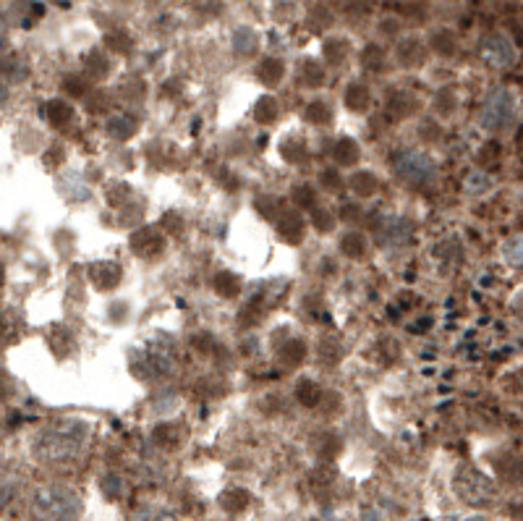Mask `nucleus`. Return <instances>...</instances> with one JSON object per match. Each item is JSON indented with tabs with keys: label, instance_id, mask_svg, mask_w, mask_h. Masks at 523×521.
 I'll list each match as a JSON object with an SVG mask.
<instances>
[{
	"label": "nucleus",
	"instance_id": "obj_36",
	"mask_svg": "<svg viewBox=\"0 0 523 521\" xmlns=\"http://www.w3.org/2000/svg\"><path fill=\"white\" fill-rule=\"evenodd\" d=\"M8 390H11V385L5 380V373H0V396H8Z\"/></svg>",
	"mask_w": 523,
	"mask_h": 521
},
{
	"label": "nucleus",
	"instance_id": "obj_29",
	"mask_svg": "<svg viewBox=\"0 0 523 521\" xmlns=\"http://www.w3.org/2000/svg\"><path fill=\"white\" fill-rule=\"evenodd\" d=\"M380 32L382 35H390V37H398L403 32V21L398 16H382Z\"/></svg>",
	"mask_w": 523,
	"mask_h": 521
},
{
	"label": "nucleus",
	"instance_id": "obj_22",
	"mask_svg": "<svg viewBox=\"0 0 523 521\" xmlns=\"http://www.w3.org/2000/svg\"><path fill=\"white\" fill-rule=\"evenodd\" d=\"M304 354H306L304 343H301V341H290V343H286V346L281 349V362L288 365V367H296V365L304 359Z\"/></svg>",
	"mask_w": 523,
	"mask_h": 521
},
{
	"label": "nucleus",
	"instance_id": "obj_39",
	"mask_svg": "<svg viewBox=\"0 0 523 521\" xmlns=\"http://www.w3.org/2000/svg\"><path fill=\"white\" fill-rule=\"evenodd\" d=\"M325 179H328V181H325V187H335V173H333V171H328V173H325Z\"/></svg>",
	"mask_w": 523,
	"mask_h": 521
},
{
	"label": "nucleus",
	"instance_id": "obj_4",
	"mask_svg": "<svg viewBox=\"0 0 523 521\" xmlns=\"http://www.w3.org/2000/svg\"><path fill=\"white\" fill-rule=\"evenodd\" d=\"M392 165H395V173L403 179V181H408V184H427L434 179V163H432V157L424 155V152H416V149H403V152H398L395 155V160H392Z\"/></svg>",
	"mask_w": 523,
	"mask_h": 521
},
{
	"label": "nucleus",
	"instance_id": "obj_26",
	"mask_svg": "<svg viewBox=\"0 0 523 521\" xmlns=\"http://www.w3.org/2000/svg\"><path fill=\"white\" fill-rule=\"evenodd\" d=\"M503 254H505V260H508L513 268H521L523 265V238H513V241H508V244H505V249H503Z\"/></svg>",
	"mask_w": 523,
	"mask_h": 521
},
{
	"label": "nucleus",
	"instance_id": "obj_20",
	"mask_svg": "<svg viewBox=\"0 0 523 521\" xmlns=\"http://www.w3.org/2000/svg\"><path fill=\"white\" fill-rule=\"evenodd\" d=\"M351 187H353V191H356L359 196H372V194L377 191V179H375L372 173L361 171V173H353Z\"/></svg>",
	"mask_w": 523,
	"mask_h": 521
},
{
	"label": "nucleus",
	"instance_id": "obj_38",
	"mask_svg": "<svg viewBox=\"0 0 523 521\" xmlns=\"http://www.w3.org/2000/svg\"><path fill=\"white\" fill-rule=\"evenodd\" d=\"M335 3H337L340 8H351V5H359L361 0H335Z\"/></svg>",
	"mask_w": 523,
	"mask_h": 521
},
{
	"label": "nucleus",
	"instance_id": "obj_3",
	"mask_svg": "<svg viewBox=\"0 0 523 521\" xmlns=\"http://www.w3.org/2000/svg\"><path fill=\"white\" fill-rule=\"evenodd\" d=\"M456 493L461 501H466L469 506H492L497 498V490L492 485V479H487L481 472L476 469H461L456 474Z\"/></svg>",
	"mask_w": 523,
	"mask_h": 521
},
{
	"label": "nucleus",
	"instance_id": "obj_21",
	"mask_svg": "<svg viewBox=\"0 0 523 521\" xmlns=\"http://www.w3.org/2000/svg\"><path fill=\"white\" fill-rule=\"evenodd\" d=\"M429 48L440 55H453L456 52V37L453 32H434L432 40H429Z\"/></svg>",
	"mask_w": 523,
	"mask_h": 521
},
{
	"label": "nucleus",
	"instance_id": "obj_25",
	"mask_svg": "<svg viewBox=\"0 0 523 521\" xmlns=\"http://www.w3.org/2000/svg\"><path fill=\"white\" fill-rule=\"evenodd\" d=\"M296 390H298L301 404H306V406H314V404L320 401V388H317L312 380H301V382L296 385Z\"/></svg>",
	"mask_w": 523,
	"mask_h": 521
},
{
	"label": "nucleus",
	"instance_id": "obj_8",
	"mask_svg": "<svg viewBox=\"0 0 523 521\" xmlns=\"http://www.w3.org/2000/svg\"><path fill=\"white\" fill-rule=\"evenodd\" d=\"M283 74H286V66H283L281 58H262L259 66H257V76H259V82L267 84V87L281 84V82H283Z\"/></svg>",
	"mask_w": 523,
	"mask_h": 521
},
{
	"label": "nucleus",
	"instance_id": "obj_28",
	"mask_svg": "<svg viewBox=\"0 0 523 521\" xmlns=\"http://www.w3.org/2000/svg\"><path fill=\"white\" fill-rule=\"evenodd\" d=\"M306 118H309L312 124H330V108H328L325 102H312V105L306 108Z\"/></svg>",
	"mask_w": 523,
	"mask_h": 521
},
{
	"label": "nucleus",
	"instance_id": "obj_40",
	"mask_svg": "<svg viewBox=\"0 0 523 521\" xmlns=\"http://www.w3.org/2000/svg\"><path fill=\"white\" fill-rule=\"evenodd\" d=\"M0 284H3V268H0Z\"/></svg>",
	"mask_w": 523,
	"mask_h": 521
},
{
	"label": "nucleus",
	"instance_id": "obj_19",
	"mask_svg": "<svg viewBox=\"0 0 523 521\" xmlns=\"http://www.w3.org/2000/svg\"><path fill=\"white\" fill-rule=\"evenodd\" d=\"M134 129H137V124H134L131 118H126V116H115V118H110V124H107V132H110L115 140H129V137L134 134Z\"/></svg>",
	"mask_w": 523,
	"mask_h": 521
},
{
	"label": "nucleus",
	"instance_id": "obj_16",
	"mask_svg": "<svg viewBox=\"0 0 523 521\" xmlns=\"http://www.w3.org/2000/svg\"><path fill=\"white\" fill-rule=\"evenodd\" d=\"M345 105L351 108V110H356V113H361V110H367V105H369V90L364 87V84H351L348 90H345Z\"/></svg>",
	"mask_w": 523,
	"mask_h": 521
},
{
	"label": "nucleus",
	"instance_id": "obj_6",
	"mask_svg": "<svg viewBox=\"0 0 523 521\" xmlns=\"http://www.w3.org/2000/svg\"><path fill=\"white\" fill-rule=\"evenodd\" d=\"M481 55H484V60H489L492 66H497V68H505V66H513L516 63V45L511 43V37L508 35H489L484 43H481Z\"/></svg>",
	"mask_w": 523,
	"mask_h": 521
},
{
	"label": "nucleus",
	"instance_id": "obj_7",
	"mask_svg": "<svg viewBox=\"0 0 523 521\" xmlns=\"http://www.w3.org/2000/svg\"><path fill=\"white\" fill-rule=\"evenodd\" d=\"M395 55H398V63L400 66H422L427 60V45L419 40V37H403L395 48Z\"/></svg>",
	"mask_w": 523,
	"mask_h": 521
},
{
	"label": "nucleus",
	"instance_id": "obj_13",
	"mask_svg": "<svg viewBox=\"0 0 523 521\" xmlns=\"http://www.w3.org/2000/svg\"><path fill=\"white\" fill-rule=\"evenodd\" d=\"M278 231H281V236L286 238V241H298L301 234H304V220L296 212H283L278 218Z\"/></svg>",
	"mask_w": 523,
	"mask_h": 521
},
{
	"label": "nucleus",
	"instance_id": "obj_1",
	"mask_svg": "<svg viewBox=\"0 0 523 521\" xmlns=\"http://www.w3.org/2000/svg\"><path fill=\"white\" fill-rule=\"evenodd\" d=\"M90 440V425L82 420H60L35 437V456L43 464H66L76 459Z\"/></svg>",
	"mask_w": 523,
	"mask_h": 521
},
{
	"label": "nucleus",
	"instance_id": "obj_18",
	"mask_svg": "<svg viewBox=\"0 0 523 521\" xmlns=\"http://www.w3.org/2000/svg\"><path fill=\"white\" fill-rule=\"evenodd\" d=\"M254 116L259 124H273L278 118V100L275 97H262L254 108Z\"/></svg>",
	"mask_w": 523,
	"mask_h": 521
},
{
	"label": "nucleus",
	"instance_id": "obj_33",
	"mask_svg": "<svg viewBox=\"0 0 523 521\" xmlns=\"http://www.w3.org/2000/svg\"><path fill=\"white\" fill-rule=\"evenodd\" d=\"M296 204H301V207H312L314 204V191L306 189V187H301V189H296Z\"/></svg>",
	"mask_w": 523,
	"mask_h": 521
},
{
	"label": "nucleus",
	"instance_id": "obj_9",
	"mask_svg": "<svg viewBox=\"0 0 523 521\" xmlns=\"http://www.w3.org/2000/svg\"><path fill=\"white\" fill-rule=\"evenodd\" d=\"M43 113L55 129H66L74 121V108L66 100H50L48 105L43 108Z\"/></svg>",
	"mask_w": 523,
	"mask_h": 521
},
{
	"label": "nucleus",
	"instance_id": "obj_5",
	"mask_svg": "<svg viewBox=\"0 0 523 521\" xmlns=\"http://www.w3.org/2000/svg\"><path fill=\"white\" fill-rule=\"evenodd\" d=\"M513 95L511 92H495V95L487 100L484 105V113H481V124L489 126V129H505L513 124Z\"/></svg>",
	"mask_w": 523,
	"mask_h": 521
},
{
	"label": "nucleus",
	"instance_id": "obj_23",
	"mask_svg": "<svg viewBox=\"0 0 523 521\" xmlns=\"http://www.w3.org/2000/svg\"><path fill=\"white\" fill-rule=\"evenodd\" d=\"M212 285H215V291H218L220 296H236L238 293V278L236 276H231V273H218Z\"/></svg>",
	"mask_w": 523,
	"mask_h": 521
},
{
	"label": "nucleus",
	"instance_id": "obj_11",
	"mask_svg": "<svg viewBox=\"0 0 523 521\" xmlns=\"http://www.w3.org/2000/svg\"><path fill=\"white\" fill-rule=\"evenodd\" d=\"M234 50H236V55H241V58L254 55L259 50V35H257V29L238 27L236 32H234Z\"/></svg>",
	"mask_w": 523,
	"mask_h": 521
},
{
	"label": "nucleus",
	"instance_id": "obj_12",
	"mask_svg": "<svg viewBox=\"0 0 523 521\" xmlns=\"http://www.w3.org/2000/svg\"><path fill=\"white\" fill-rule=\"evenodd\" d=\"M131 246H134V252H139L144 257H149V254H155V252H160L162 249V236L157 234V231H152V228H142V231H137L134 238H131Z\"/></svg>",
	"mask_w": 523,
	"mask_h": 521
},
{
	"label": "nucleus",
	"instance_id": "obj_24",
	"mask_svg": "<svg viewBox=\"0 0 523 521\" xmlns=\"http://www.w3.org/2000/svg\"><path fill=\"white\" fill-rule=\"evenodd\" d=\"M343 254H348V257H361L364 252H367V241H364V236L361 234H348V236L343 238Z\"/></svg>",
	"mask_w": 523,
	"mask_h": 521
},
{
	"label": "nucleus",
	"instance_id": "obj_27",
	"mask_svg": "<svg viewBox=\"0 0 523 521\" xmlns=\"http://www.w3.org/2000/svg\"><path fill=\"white\" fill-rule=\"evenodd\" d=\"M382 60H384V52H382L380 45H367L361 52V66L364 68H380Z\"/></svg>",
	"mask_w": 523,
	"mask_h": 521
},
{
	"label": "nucleus",
	"instance_id": "obj_30",
	"mask_svg": "<svg viewBox=\"0 0 523 521\" xmlns=\"http://www.w3.org/2000/svg\"><path fill=\"white\" fill-rule=\"evenodd\" d=\"M3 74H8L11 79H24L29 74V68H27V63H21L19 58H13V60H5L3 63Z\"/></svg>",
	"mask_w": 523,
	"mask_h": 521
},
{
	"label": "nucleus",
	"instance_id": "obj_34",
	"mask_svg": "<svg viewBox=\"0 0 523 521\" xmlns=\"http://www.w3.org/2000/svg\"><path fill=\"white\" fill-rule=\"evenodd\" d=\"M66 92H68V95L82 97L84 92H87V84H84V82H79V79H66Z\"/></svg>",
	"mask_w": 523,
	"mask_h": 521
},
{
	"label": "nucleus",
	"instance_id": "obj_31",
	"mask_svg": "<svg viewBox=\"0 0 523 521\" xmlns=\"http://www.w3.org/2000/svg\"><path fill=\"white\" fill-rule=\"evenodd\" d=\"M107 58L102 55V52H92L90 58H87V68H90V76H102L105 71H107Z\"/></svg>",
	"mask_w": 523,
	"mask_h": 521
},
{
	"label": "nucleus",
	"instance_id": "obj_17",
	"mask_svg": "<svg viewBox=\"0 0 523 521\" xmlns=\"http://www.w3.org/2000/svg\"><path fill=\"white\" fill-rule=\"evenodd\" d=\"M335 160L340 165H353L359 160V144L353 142V140H340V142L335 144Z\"/></svg>",
	"mask_w": 523,
	"mask_h": 521
},
{
	"label": "nucleus",
	"instance_id": "obj_15",
	"mask_svg": "<svg viewBox=\"0 0 523 521\" xmlns=\"http://www.w3.org/2000/svg\"><path fill=\"white\" fill-rule=\"evenodd\" d=\"M322 55H325V60L328 63H343L345 60V55H348V43L343 40V37H328L325 40V45H322Z\"/></svg>",
	"mask_w": 523,
	"mask_h": 521
},
{
	"label": "nucleus",
	"instance_id": "obj_2",
	"mask_svg": "<svg viewBox=\"0 0 523 521\" xmlns=\"http://www.w3.org/2000/svg\"><path fill=\"white\" fill-rule=\"evenodd\" d=\"M29 511H32L35 521H79L84 503L74 487L43 485L32 493Z\"/></svg>",
	"mask_w": 523,
	"mask_h": 521
},
{
	"label": "nucleus",
	"instance_id": "obj_35",
	"mask_svg": "<svg viewBox=\"0 0 523 521\" xmlns=\"http://www.w3.org/2000/svg\"><path fill=\"white\" fill-rule=\"evenodd\" d=\"M314 220H317V228H322V231H330L333 228V218L322 210V212H314Z\"/></svg>",
	"mask_w": 523,
	"mask_h": 521
},
{
	"label": "nucleus",
	"instance_id": "obj_10",
	"mask_svg": "<svg viewBox=\"0 0 523 521\" xmlns=\"http://www.w3.org/2000/svg\"><path fill=\"white\" fill-rule=\"evenodd\" d=\"M90 278L97 288H115V284L121 281V268L115 262H97L90 270Z\"/></svg>",
	"mask_w": 523,
	"mask_h": 521
},
{
	"label": "nucleus",
	"instance_id": "obj_32",
	"mask_svg": "<svg viewBox=\"0 0 523 521\" xmlns=\"http://www.w3.org/2000/svg\"><path fill=\"white\" fill-rule=\"evenodd\" d=\"M107 48L121 52V50L131 48V40L126 37V32H113V35H107Z\"/></svg>",
	"mask_w": 523,
	"mask_h": 521
},
{
	"label": "nucleus",
	"instance_id": "obj_14",
	"mask_svg": "<svg viewBox=\"0 0 523 521\" xmlns=\"http://www.w3.org/2000/svg\"><path fill=\"white\" fill-rule=\"evenodd\" d=\"M298 79H301V84H306V87H320L322 82H325V68L320 66V60H304L301 63V68H298Z\"/></svg>",
	"mask_w": 523,
	"mask_h": 521
},
{
	"label": "nucleus",
	"instance_id": "obj_37",
	"mask_svg": "<svg viewBox=\"0 0 523 521\" xmlns=\"http://www.w3.org/2000/svg\"><path fill=\"white\" fill-rule=\"evenodd\" d=\"M5 102H8V87H5V84H0V108H3Z\"/></svg>",
	"mask_w": 523,
	"mask_h": 521
}]
</instances>
